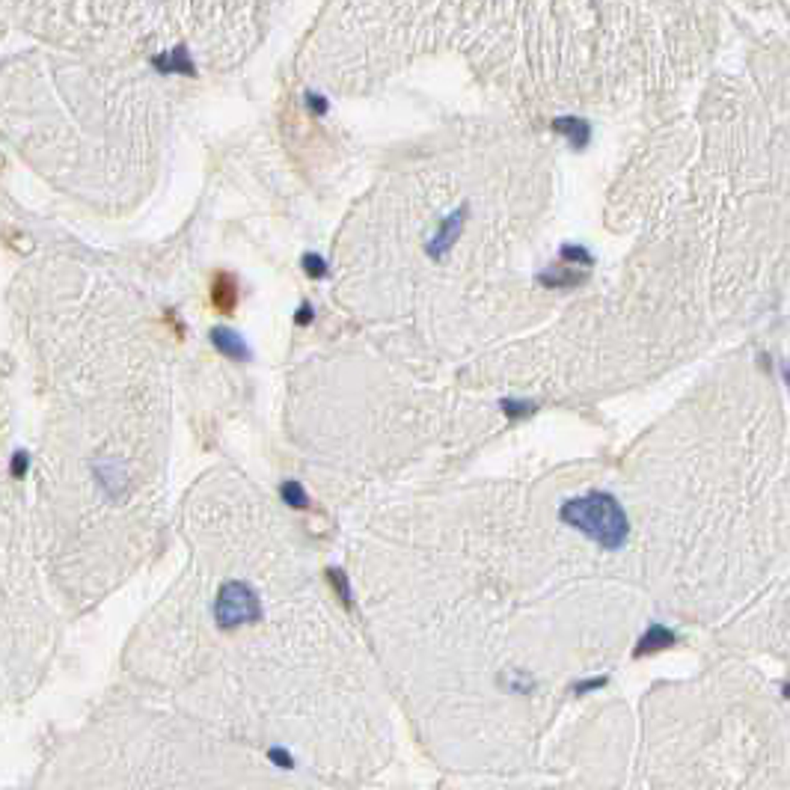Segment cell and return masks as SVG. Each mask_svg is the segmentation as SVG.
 Masks as SVG:
<instances>
[{"label":"cell","mask_w":790,"mask_h":790,"mask_svg":"<svg viewBox=\"0 0 790 790\" xmlns=\"http://www.w3.org/2000/svg\"><path fill=\"white\" fill-rule=\"evenodd\" d=\"M559 517L607 550H618L630 535V520L612 493L594 491L585 496H574L562 506Z\"/></svg>","instance_id":"6da1fadb"},{"label":"cell","mask_w":790,"mask_h":790,"mask_svg":"<svg viewBox=\"0 0 790 790\" xmlns=\"http://www.w3.org/2000/svg\"><path fill=\"white\" fill-rule=\"evenodd\" d=\"M262 615L259 594L241 580H229L220 585L214 600V621L220 630H238L244 624H253Z\"/></svg>","instance_id":"7a4b0ae2"},{"label":"cell","mask_w":790,"mask_h":790,"mask_svg":"<svg viewBox=\"0 0 790 790\" xmlns=\"http://www.w3.org/2000/svg\"><path fill=\"white\" fill-rule=\"evenodd\" d=\"M464 220H466V208H458V211H452L446 220H443V226H440V232H437V238L428 244V253L431 256H446L449 250H452V244L458 241V235H461V226H464Z\"/></svg>","instance_id":"3957f363"},{"label":"cell","mask_w":790,"mask_h":790,"mask_svg":"<svg viewBox=\"0 0 790 790\" xmlns=\"http://www.w3.org/2000/svg\"><path fill=\"white\" fill-rule=\"evenodd\" d=\"M211 345L220 351V354H226L229 360H250V345L241 339V333H235L229 327H214Z\"/></svg>","instance_id":"277c9868"},{"label":"cell","mask_w":790,"mask_h":790,"mask_svg":"<svg viewBox=\"0 0 790 790\" xmlns=\"http://www.w3.org/2000/svg\"><path fill=\"white\" fill-rule=\"evenodd\" d=\"M211 304L217 312H232L238 306V282L232 274H217L211 282Z\"/></svg>","instance_id":"5b68a950"},{"label":"cell","mask_w":790,"mask_h":790,"mask_svg":"<svg viewBox=\"0 0 790 790\" xmlns=\"http://www.w3.org/2000/svg\"><path fill=\"white\" fill-rule=\"evenodd\" d=\"M553 131H556V134H565L574 149H582V146L588 143V137H592V128H588V122L580 119V116H562V119L553 122Z\"/></svg>","instance_id":"8992f818"},{"label":"cell","mask_w":790,"mask_h":790,"mask_svg":"<svg viewBox=\"0 0 790 790\" xmlns=\"http://www.w3.org/2000/svg\"><path fill=\"white\" fill-rule=\"evenodd\" d=\"M279 493H282V499H285V506H292V508H309V496H306V491H304V484H300V481H282Z\"/></svg>","instance_id":"52a82bcc"},{"label":"cell","mask_w":790,"mask_h":790,"mask_svg":"<svg viewBox=\"0 0 790 790\" xmlns=\"http://www.w3.org/2000/svg\"><path fill=\"white\" fill-rule=\"evenodd\" d=\"M559 259L565 262V265H592L594 259H592V253H588L585 247H577V244H565L562 247V253H559Z\"/></svg>","instance_id":"ba28073f"},{"label":"cell","mask_w":790,"mask_h":790,"mask_svg":"<svg viewBox=\"0 0 790 790\" xmlns=\"http://www.w3.org/2000/svg\"><path fill=\"white\" fill-rule=\"evenodd\" d=\"M541 279L547 282V285H577V282H582V274L580 271H556V267H553V271H544L541 274Z\"/></svg>","instance_id":"9c48e42d"},{"label":"cell","mask_w":790,"mask_h":790,"mask_svg":"<svg viewBox=\"0 0 790 790\" xmlns=\"http://www.w3.org/2000/svg\"><path fill=\"white\" fill-rule=\"evenodd\" d=\"M535 410L532 401H523V398H506L502 401V413H506L508 419H523Z\"/></svg>","instance_id":"30bf717a"},{"label":"cell","mask_w":790,"mask_h":790,"mask_svg":"<svg viewBox=\"0 0 790 790\" xmlns=\"http://www.w3.org/2000/svg\"><path fill=\"white\" fill-rule=\"evenodd\" d=\"M304 271H306V277H312V279H321V277H327V262L318 256V253H306V256H304Z\"/></svg>","instance_id":"8fae6325"},{"label":"cell","mask_w":790,"mask_h":790,"mask_svg":"<svg viewBox=\"0 0 790 790\" xmlns=\"http://www.w3.org/2000/svg\"><path fill=\"white\" fill-rule=\"evenodd\" d=\"M306 105H309V110H312V113H327V98L315 95V92H309V95H306Z\"/></svg>","instance_id":"7c38bea8"},{"label":"cell","mask_w":790,"mask_h":790,"mask_svg":"<svg viewBox=\"0 0 790 790\" xmlns=\"http://www.w3.org/2000/svg\"><path fill=\"white\" fill-rule=\"evenodd\" d=\"M309 321H312V306L304 304V309H300L297 318H294V324H309Z\"/></svg>","instance_id":"4fadbf2b"},{"label":"cell","mask_w":790,"mask_h":790,"mask_svg":"<svg viewBox=\"0 0 790 790\" xmlns=\"http://www.w3.org/2000/svg\"><path fill=\"white\" fill-rule=\"evenodd\" d=\"M21 469H27V455H21V452H18V455H15V464H12V473H15V476H24Z\"/></svg>","instance_id":"5bb4252c"}]
</instances>
